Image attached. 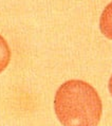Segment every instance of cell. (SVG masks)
Masks as SVG:
<instances>
[{
    "mask_svg": "<svg viewBox=\"0 0 112 126\" xmlns=\"http://www.w3.org/2000/svg\"><path fill=\"white\" fill-rule=\"evenodd\" d=\"M54 110L62 126H97L103 104L95 88L89 83L70 79L56 91Z\"/></svg>",
    "mask_w": 112,
    "mask_h": 126,
    "instance_id": "obj_1",
    "label": "cell"
},
{
    "mask_svg": "<svg viewBox=\"0 0 112 126\" xmlns=\"http://www.w3.org/2000/svg\"><path fill=\"white\" fill-rule=\"evenodd\" d=\"M99 29L105 37L112 39V1L104 9L99 19Z\"/></svg>",
    "mask_w": 112,
    "mask_h": 126,
    "instance_id": "obj_2",
    "label": "cell"
},
{
    "mask_svg": "<svg viewBox=\"0 0 112 126\" xmlns=\"http://www.w3.org/2000/svg\"><path fill=\"white\" fill-rule=\"evenodd\" d=\"M11 62V49L6 40L0 35V74L6 69Z\"/></svg>",
    "mask_w": 112,
    "mask_h": 126,
    "instance_id": "obj_3",
    "label": "cell"
},
{
    "mask_svg": "<svg viewBox=\"0 0 112 126\" xmlns=\"http://www.w3.org/2000/svg\"><path fill=\"white\" fill-rule=\"evenodd\" d=\"M108 88H109V91L111 93V95H112V75H111V78L109 79V84H108Z\"/></svg>",
    "mask_w": 112,
    "mask_h": 126,
    "instance_id": "obj_4",
    "label": "cell"
}]
</instances>
